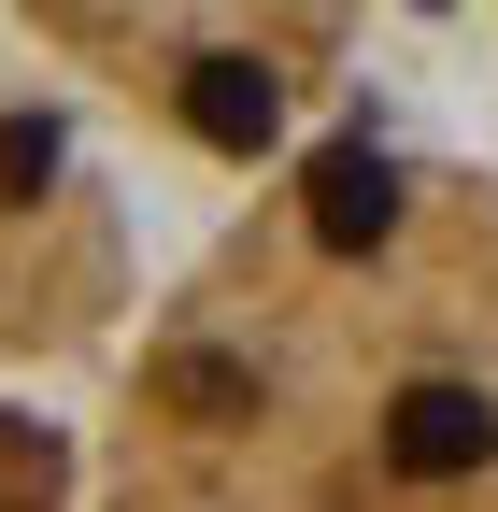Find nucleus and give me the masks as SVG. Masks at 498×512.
Masks as SVG:
<instances>
[{"instance_id": "3", "label": "nucleus", "mask_w": 498, "mask_h": 512, "mask_svg": "<svg viewBox=\"0 0 498 512\" xmlns=\"http://www.w3.org/2000/svg\"><path fill=\"white\" fill-rule=\"evenodd\" d=\"M86 114L100 100L0 15V384L86 370V356L129 342V313H143L114 143Z\"/></svg>"}, {"instance_id": "1", "label": "nucleus", "mask_w": 498, "mask_h": 512, "mask_svg": "<svg viewBox=\"0 0 498 512\" xmlns=\"http://www.w3.org/2000/svg\"><path fill=\"white\" fill-rule=\"evenodd\" d=\"M86 512H498V171L299 128L129 313Z\"/></svg>"}, {"instance_id": "5", "label": "nucleus", "mask_w": 498, "mask_h": 512, "mask_svg": "<svg viewBox=\"0 0 498 512\" xmlns=\"http://www.w3.org/2000/svg\"><path fill=\"white\" fill-rule=\"evenodd\" d=\"M484 15H498V0H484Z\"/></svg>"}, {"instance_id": "2", "label": "nucleus", "mask_w": 498, "mask_h": 512, "mask_svg": "<svg viewBox=\"0 0 498 512\" xmlns=\"http://www.w3.org/2000/svg\"><path fill=\"white\" fill-rule=\"evenodd\" d=\"M0 15L114 128L214 157V171H271L328 114L370 0H0Z\"/></svg>"}, {"instance_id": "4", "label": "nucleus", "mask_w": 498, "mask_h": 512, "mask_svg": "<svg viewBox=\"0 0 498 512\" xmlns=\"http://www.w3.org/2000/svg\"><path fill=\"white\" fill-rule=\"evenodd\" d=\"M0 512H86V441L0 384Z\"/></svg>"}]
</instances>
